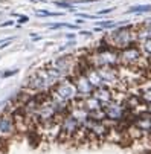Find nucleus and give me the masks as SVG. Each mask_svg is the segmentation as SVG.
<instances>
[{
	"label": "nucleus",
	"mask_w": 151,
	"mask_h": 154,
	"mask_svg": "<svg viewBox=\"0 0 151 154\" xmlns=\"http://www.w3.org/2000/svg\"><path fill=\"white\" fill-rule=\"evenodd\" d=\"M137 25L130 23V25H124L112 31H105L102 37V43L107 46H110L113 49L122 51L131 45L137 43Z\"/></svg>",
	"instance_id": "f257e3e1"
},
{
	"label": "nucleus",
	"mask_w": 151,
	"mask_h": 154,
	"mask_svg": "<svg viewBox=\"0 0 151 154\" xmlns=\"http://www.w3.org/2000/svg\"><path fill=\"white\" fill-rule=\"evenodd\" d=\"M84 60L93 67H119L121 66V55L118 49H113L102 43H98L95 49H90L85 54Z\"/></svg>",
	"instance_id": "f03ea898"
},
{
	"label": "nucleus",
	"mask_w": 151,
	"mask_h": 154,
	"mask_svg": "<svg viewBox=\"0 0 151 154\" xmlns=\"http://www.w3.org/2000/svg\"><path fill=\"white\" fill-rule=\"evenodd\" d=\"M57 82L58 81L51 75L49 69L43 67L31 75V78L28 79V89L35 93H49L55 87Z\"/></svg>",
	"instance_id": "7ed1b4c3"
},
{
	"label": "nucleus",
	"mask_w": 151,
	"mask_h": 154,
	"mask_svg": "<svg viewBox=\"0 0 151 154\" xmlns=\"http://www.w3.org/2000/svg\"><path fill=\"white\" fill-rule=\"evenodd\" d=\"M121 55V66H128V67H142V69H148L149 61L143 57L139 45H131L122 51H119Z\"/></svg>",
	"instance_id": "20e7f679"
},
{
	"label": "nucleus",
	"mask_w": 151,
	"mask_h": 154,
	"mask_svg": "<svg viewBox=\"0 0 151 154\" xmlns=\"http://www.w3.org/2000/svg\"><path fill=\"white\" fill-rule=\"evenodd\" d=\"M51 92L55 93L57 96H60L61 99L67 101V102H73L75 99H79L78 90H76V87H75V84H73L72 76H64V78H61V79L55 84V87H54Z\"/></svg>",
	"instance_id": "39448f33"
},
{
	"label": "nucleus",
	"mask_w": 151,
	"mask_h": 154,
	"mask_svg": "<svg viewBox=\"0 0 151 154\" xmlns=\"http://www.w3.org/2000/svg\"><path fill=\"white\" fill-rule=\"evenodd\" d=\"M58 122H60V139H67V140L75 139L81 131V124L69 112L61 115Z\"/></svg>",
	"instance_id": "423d86ee"
},
{
	"label": "nucleus",
	"mask_w": 151,
	"mask_h": 154,
	"mask_svg": "<svg viewBox=\"0 0 151 154\" xmlns=\"http://www.w3.org/2000/svg\"><path fill=\"white\" fill-rule=\"evenodd\" d=\"M76 63H78V60L75 58V55L66 54V55L57 57L49 64L55 70H58L63 76H72V73L76 70Z\"/></svg>",
	"instance_id": "0eeeda50"
},
{
	"label": "nucleus",
	"mask_w": 151,
	"mask_h": 154,
	"mask_svg": "<svg viewBox=\"0 0 151 154\" xmlns=\"http://www.w3.org/2000/svg\"><path fill=\"white\" fill-rule=\"evenodd\" d=\"M104 110H105L107 119H110V121H113V122H118V124L127 122L128 116H130V112L127 110V107H125L122 102L116 101V99H113L112 102H109L107 105H104Z\"/></svg>",
	"instance_id": "6e6552de"
},
{
	"label": "nucleus",
	"mask_w": 151,
	"mask_h": 154,
	"mask_svg": "<svg viewBox=\"0 0 151 154\" xmlns=\"http://www.w3.org/2000/svg\"><path fill=\"white\" fill-rule=\"evenodd\" d=\"M72 79H73V84L76 87V90H78V96L79 99L82 98H87V96H92L93 92H95V87L92 85V82L87 79V76H85L81 70H75L72 73Z\"/></svg>",
	"instance_id": "1a4fd4ad"
},
{
	"label": "nucleus",
	"mask_w": 151,
	"mask_h": 154,
	"mask_svg": "<svg viewBox=\"0 0 151 154\" xmlns=\"http://www.w3.org/2000/svg\"><path fill=\"white\" fill-rule=\"evenodd\" d=\"M98 72L104 81V85L110 87V89H119L121 87L118 67H98Z\"/></svg>",
	"instance_id": "9d476101"
},
{
	"label": "nucleus",
	"mask_w": 151,
	"mask_h": 154,
	"mask_svg": "<svg viewBox=\"0 0 151 154\" xmlns=\"http://www.w3.org/2000/svg\"><path fill=\"white\" fill-rule=\"evenodd\" d=\"M15 131V119L11 118L9 115H2L0 116V136L2 137H9Z\"/></svg>",
	"instance_id": "9b49d317"
},
{
	"label": "nucleus",
	"mask_w": 151,
	"mask_h": 154,
	"mask_svg": "<svg viewBox=\"0 0 151 154\" xmlns=\"http://www.w3.org/2000/svg\"><path fill=\"white\" fill-rule=\"evenodd\" d=\"M93 96H95V98L102 104V107H104V105H107L109 102H112V101L115 99V92H113V89H110V87L102 85V87H99V89H95Z\"/></svg>",
	"instance_id": "f8f14e48"
},
{
	"label": "nucleus",
	"mask_w": 151,
	"mask_h": 154,
	"mask_svg": "<svg viewBox=\"0 0 151 154\" xmlns=\"http://www.w3.org/2000/svg\"><path fill=\"white\" fill-rule=\"evenodd\" d=\"M137 43L143 40H151V18H145L137 23Z\"/></svg>",
	"instance_id": "ddd939ff"
},
{
	"label": "nucleus",
	"mask_w": 151,
	"mask_h": 154,
	"mask_svg": "<svg viewBox=\"0 0 151 154\" xmlns=\"http://www.w3.org/2000/svg\"><path fill=\"white\" fill-rule=\"evenodd\" d=\"M81 105L87 110V112L90 113V112H95V110H99V108H104L102 107V104L92 95V96H87V98H82L81 99Z\"/></svg>",
	"instance_id": "4468645a"
},
{
	"label": "nucleus",
	"mask_w": 151,
	"mask_h": 154,
	"mask_svg": "<svg viewBox=\"0 0 151 154\" xmlns=\"http://www.w3.org/2000/svg\"><path fill=\"white\" fill-rule=\"evenodd\" d=\"M151 12V3H146V5H134L131 8H128L125 11V14L128 15H133V14H149Z\"/></svg>",
	"instance_id": "2eb2a0df"
},
{
	"label": "nucleus",
	"mask_w": 151,
	"mask_h": 154,
	"mask_svg": "<svg viewBox=\"0 0 151 154\" xmlns=\"http://www.w3.org/2000/svg\"><path fill=\"white\" fill-rule=\"evenodd\" d=\"M139 45V48H140V51H142V54H143V57L151 63V40H143V41H139L137 43Z\"/></svg>",
	"instance_id": "dca6fc26"
},
{
	"label": "nucleus",
	"mask_w": 151,
	"mask_h": 154,
	"mask_svg": "<svg viewBox=\"0 0 151 154\" xmlns=\"http://www.w3.org/2000/svg\"><path fill=\"white\" fill-rule=\"evenodd\" d=\"M54 5L55 6H58V8H63V9H66V11H69V12H76L75 11V6H73V3H70V2H66V0H55L54 2Z\"/></svg>",
	"instance_id": "f3484780"
},
{
	"label": "nucleus",
	"mask_w": 151,
	"mask_h": 154,
	"mask_svg": "<svg viewBox=\"0 0 151 154\" xmlns=\"http://www.w3.org/2000/svg\"><path fill=\"white\" fill-rule=\"evenodd\" d=\"M48 28L49 29H52V31H57V29H64V28H67V29H78V25H70V23H51V25H48Z\"/></svg>",
	"instance_id": "a211bd4d"
},
{
	"label": "nucleus",
	"mask_w": 151,
	"mask_h": 154,
	"mask_svg": "<svg viewBox=\"0 0 151 154\" xmlns=\"http://www.w3.org/2000/svg\"><path fill=\"white\" fill-rule=\"evenodd\" d=\"M35 15L37 17H63V12H52V11H46V9H35Z\"/></svg>",
	"instance_id": "6ab92c4d"
},
{
	"label": "nucleus",
	"mask_w": 151,
	"mask_h": 154,
	"mask_svg": "<svg viewBox=\"0 0 151 154\" xmlns=\"http://www.w3.org/2000/svg\"><path fill=\"white\" fill-rule=\"evenodd\" d=\"M90 119H93V121H105L107 119L105 110L99 108V110H95V112H90Z\"/></svg>",
	"instance_id": "aec40b11"
},
{
	"label": "nucleus",
	"mask_w": 151,
	"mask_h": 154,
	"mask_svg": "<svg viewBox=\"0 0 151 154\" xmlns=\"http://www.w3.org/2000/svg\"><path fill=\"white\" fill-rule=\"evenodd\" d=\"M76 14V17H79V18H90V20H95V18H98V17H101V15H93V14H85V12H75Z\"/></svg>",
	"instance_id": "412c9836"
},
{
	"label": "nucleus",
	"mask_w": 151,
	"mask_h": 154,
	"mask_svg": "<svg viewBox=\"0 0 151 154\" xmlns=\"http://www.w3.org/2000/svg\"><path fill=\"white\" fill-rule=\"evenodd\" d=\"M115 9H116V8H104V9H99L98 15H109V14H112Z\"/></svg>",
	"instance_id": "4be33fe9"
},
{
	"label": "nucleus",
	"mask_w": 151,
	"mask_h": 154,
	"mask_svg": "<svg viewBox=\"0 0 151 154\" xmlns=\"http://www.w3.org/2000/svg\"><path fill=\"white\" fill-rule=\"evenodd\" d=\"M17 73H18V69L6 70V72H3V73H2V78H9V76H12V75H17Z\"/></svg>",
	"instance_id": "5701e85b"
},
{
	"label": "nucleus",
	"mask_w": 151,
	"mask_h": 154,
	"mask_svg": "<svg viewBox=\"0 0 151 154\" xmlns=\"http://www.w3.org/2000/svg\"><path fill=\"white\" fill-rule=\"evenodd\" d=\"M15 15L18 17V23H20V25L28 23V21H29V17H28V15H20V14H15Z\"/></svg>",
	"instance_id": "b1692460"
},
{
	"label": "nucleus",
	"mask_w": 151,
	"mask_h": 154,
	"mask_svg": "<svg viewBox=\"0 0 151 154\" xmlns=\"http://www.w3.org/2000/svg\"><path fill=\"white\" fill-rule=\"evenodd\" d=\"M78 34H79V35H82V37H93V31H85V29H81V31H78Z\"/></svg>",
	"instance_id": "393cba45"
},
{
	"label": "nucleus",
	"mask_w": 151,
	"mask_h": 154,
	"mask_svg": "<svg viewBox=\"0 0 151 154\" xmlns=\"http://www.w3.org/2000/svg\"><path fill=\"white\" fill-rule=\"evenodd\" d=\"M12 25H14V20H6V21L0 23V28H8V26H12Z\"/></svg>",
	"instance_id": "a878e982"
},
{
	"label": "nucleus",
	"mask_w": 151,
	"mask_h": 154,
	"mask_svg": "<svg viewBox=\"0 0 151 154\" xmlns=\"http://www.w3.org/2000/svg\"><path fill=\"white\" fill-rule=\"evenodd\" d=\"M75 34H66V38H69V40H75Z\"/></svg>",
	"instance_id": "bb28decb"
},
{
	"label": "nucleus",
	"mask_w": 151,
	"mask_h": 154,
	"mask_svg": "<svg viewBox=\"0 0 151 154\" xmlns=\"http://www.w3.org/2000/svg\"><path fill=\"white\" fill-rule=\"evenodd\" d=\"M31 2H35V3H43L45 0H31Z\"/></svg>",
	"instance_id": "cd10ccee"
},
{
	"label": "nucleus",
	"mask_w": 151,
	"mask_h": 154,
	"mask_svg": "<svg viewBox=\"0 0 151 154\" xmlns=\"http://www.w3.org/2000/svg\"><path fill=\"white\" fill-rule=\"evenodd\" d=\"M146 110H148V112L151 113V104H146Z\"/></svg>",
	"instance_id": "c85d7f7f"
},
{
	"label": "nucleus",
	"mask_w": 151,
	"mask_h": 154,
	"mask_svg": "<svg viewBox=\"0 0 151 154\" xmlns=\"http://www.w3.org/2000/svg\"><path fill=\"white\" fill-rule=\"evenodd\" d=\"M3 41H5V40H0V45H2V43H3Z\"/></svg>",
	"instance_id": "c756f323"
},
{
	"label": "nucleus",
	"mask_w": 151,
	"mask_h": 154,
	"mask_svg": "<svg viewBox=\"0 0 151 154\" xmlns=\"http://www.w3.org/2000/svg\"><path fill=\"white\" fill-rule=\"evenodd\" d=\"M2 73H3V72H0V78H2Z\"/></svg>",
	"instance_id": "7c9ffc66"
}]
</instances>
